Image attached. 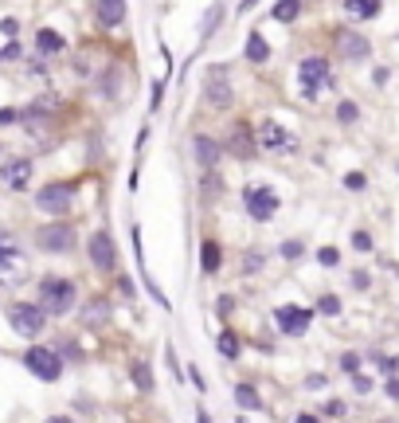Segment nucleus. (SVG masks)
<instances>
[{
  "label": "nucleus",
  "mask_w": 399,
  "mask_h": 423,
  "mask_svg": "<svg viewBox=\"0 0 399 423\" xmlns=\"http://www.w3.org/2000/svg\"><path fill=\"white\" fill-rule=\"evenodd\" d=\"M36 302L43 306L48 317H63L79 306V286L67 275H43L39 278V291H36Z\"/></svg>",
  "instance_id": "nucleus-1"
},
{
  "label": "nucleus",
  "mask_w": 399,
  "mask_h": 423,
  "mask_svg": "<svg viewBox=\"0 0 399 423\" xmlns=\"http://www.w3.org/2000/svg\"><path fill=\"white\" fill-rule=\"evenodd\" d=\"M74 193H79V181H48V184H39L36 208L51 219H63L74 204Z\"/></svg>",
  "instance_id": "nucleus-2"
},
{
  "label": "nucleus",
  "mask_w": 399,
  "mask_h": 423,
  "mask_svg": "<svg viewBox=\"0 0 399 423\" xmlns=\"http://www.w3.org/2000/svg\"><path fill=\"white\" fill-rule=\"evenodd\" d=\"M36 247L43 255H71L74 247H79V231L71 228V224H63V219H51V224H43V228H36Z\"/></svg>",
  "instance_id": "nucleus-3"
},
{
  "label": "nucleus",
  "mask_w": 399,
  "mask_h": 423,
  "mask_svg": "<svg viewBox=\"0 0 399 423\" xmlns=\"http://www.w3.org/2000/svg\"><path fill=\"white\" fill-rule=\"evenodd\" d=\"M24 368L36 380H43V384H55L63 376V357H59V349H51V345H28L24 349Z\"/></svg>",
  "instance_id": "nucleus-4"
},
{
  "label": "nucleus",
  "mask_w": 399,
  "mask_h": 423,
  "mask_svg": "<svg viewBox=\"0 0 399 423\" xmlns=\"http://www.w3.org/2000/svg\"><path fill=\"white\" fill-rule=\"evenodd\" d=\"M298 86H302L305 98H317L321 90L333 86V67H329L325 55H305V59L298 63Z\"/></svg>",
  "instance_id": "nucleus-5"
},
{
  "label": "nucleus",
  "mask_w": 399,
  "mask_h": 423,
  "mask_svg": "<svg viewBox=\"0 0 399 423\" xmlns=\"http://www.w3.org/2000/svg\"><path fill=\"white\" fill-rule=\"evenodd\" d=\"M278 204L282 200L270 184H247V188H243V208H247V216H251L254 224H270L274 212H278Z\"/></svg>",
  "instance_id": "nucleus-6"
},
{
  "label": "nucleus",
  "mask_w": 399,
  "mask_h": 423,
  "mask_svg": "<svg viewBox=\"0 0 399 423\" xmlns=\"http://www.w3.org/2000/svg\"><path fill=\"white\" fill-rule=\"evenodd\" d=\"M4 314H8V326H12L20 337H28V341L39 337L43 326H48V314H43V306L39 302H12Z\"/></svg>",
  "instance_id": "nucleus-7"
},
{
  "label": "nucleus",
  "mask_w": 399,
  "mask_h": 423,
  "mask_svg": "<svg viewBox=\"0 0 399 423\" xmlns=\"http://www.w3.org/2000/svg\"><path fill=\"white\" fill-rule=\"evenodd\" d=\"M86 259H90V266H94L98 275H114V270H118V243H114V235H110L106 228L90 235Z\"/></svg>",
  "instance_id": "nucleus-8"
},
{
  "label": "nucleus",
  "mask_w": 399,
  "mask_h": 423,
  "mask_svg": "<svg viewBox=\"0 0 399 423\" xmlns=\"http://www.w3.org/2000/svg\"><path fill=\"white\" fill-rule=\"evenodd\" d=\"M258 149H266V153H282V157H290V153H298V137H294L282 121L266 118L263 126H258Z\"/></svg>",
  "instance_id": "nucleus-9"
},
{
  "label": "nucleus",
  "mask_w": 399,
  "mask_h": 423,
  "mask_svg": "<svg viewBox=\"0 0 399 423\" xmlns=\"http://www.w3.org/2000/svg\"><path fill=\"white\" fill-rule=\"evenodd\" d=\"M32 177H36L32 157H4V161H0V181H4V188L24 193L28 184H32Z\"/></svg>",
  "instance_id": "nucleus-10"
},
{
  "label": "nucleus",
  "mask_w": 399,
  "mask_h": 423,
  "mask_svg": "<svg viewBox=\"0 0 399 423\" xmlns=\"http://www.w3.org/2000/svg\"><path fill=\"white\" fill-rule=\"evenodd\" d=\"M309 322H314V310H305V306H278L274 310V326L282 329V337H305Z\"/></svg>",
  "instance_id": "nucleus-11"
},
{
  "label": "nucleus",
  "mask_w": 399,
  "mask_h": 423,
  "mask_svg": "<svg viewBox=\"0 0 399 423\" xmlns=\"http://www.w3.org/2000/svg\"><path fill=\"white\" fill-rule=\"evenodd\" d=\"M223 67H212L207 71V83H204V98L212 110H231V102H235V90H231V83L223 79Z\"/></svg>",
  "instance_id": "nucleus-12"
},
{
  "label": "nucleus",
  "mask_w": 399,
  "mask_h": 423,
  "mask_svg": "<svg viewBox=\"0 0 399 423\" xmlns=\"http://www.w3.org/2000/svg\"><path fill=\"white\" fill-rule=\"evenodd\" d=\"M223 141L212 137V133H192V157L200 169H219V161H223Z\"/></svg>",
  "instance_id": "nucleus-13"
},
{
  "label": "nucleus",
  "mask_w": 399,
  "mask_h": 423,
  "mask_svg": "<svg viewBox=\"0 0 399 423\" xmlns=\"http://www.w3.org/2000/svg\"><path fill=\"white\" fill-rule=\"evenodd\" d=\"M254 146H258V137L251 133V121H235V126L227 130V141H223V149H227L231 157H239V161H251Z\"/></svg>",
  "instance_id": "nucleus-14"
},
{
  "label": "nucleus",
  "mask_w": 399,
  "mask_h": 423,
  "mask_svg": "<svg viewBox=\"0 0 399 423\" xmlns=\"http://www.w3.org/2000/svg\"><path fill=\"white\" fill-rule=\"evenodd\" d=\"M337 51L345 55V59H352V63H360V59H368L372 55V43L360 36V32H337Z\"/></svg>",
  "instance_id": "nucleus-15"
},
{
  "label": "nucleus",
  "mask_w": 399,
  "mask_h": 423,
  "mask_svg": "<svg viewBox=\"0 0 399 423\" xmlns=\"http://www.w3.org/2000/svg\"><path fill=\"white\" fill-rule=\"evenodd\" d=\"M94 16L102 28H121L130 16V4L125 0H94Z\"/></svg>",
  "instance_id": "nucleus-16"
},
{
  "label": "nucleus",
  "mask_w": 399,
  "mask_h": 423,
  "mask_svg": "<svg viewBox=\"0 0 399 423\" xmlns=\"http://www.w3.org/2000/svg\"><path fill=\"white\" fill-rule=\"evenodd\" d=\"M200 270H204L207 278H216L219 270H223V243L219 239H200Z\"/></svg>",
  "instance_id": "nucleus-17"
},
{
  "label": "nucleus",
  "mask_w": 399,
  "mask_h": 423,
  "mask_svg": "<svg viewBox=\"0 0 399 423\" xmlns=\"http://www.w3.org/2000/svg\"><path fill=\"white\" fill-rule=\"evenodd\" d=\"M63 51H67V43H63L59 32H55V28H39V32H36V55L55 59V55H63Z\"/></svg>",
  "instance_id": "nucleus-18"
},
{
  "label": "nucleus",
  "mask_w": 399,
  "mask_h": 423,
  "mask_svg": "<svg viewBox=\"0 0 399 423\" xmlns=\"http://www.w3.org/2000/svg\"><path fill=\"white\" fill-rule=\"evenodd\" d=\"M200 200L207 208L216 204V200H223V177L216 169H204V177H200Z\"/></svg>",
  "instance_id": "nucleus-19"
},
{
  "label": "nucleus",
  "mask_w": 399,
  "mask_h": 423,
  "mask_svg": "<svg viewBox=\"0 0 399 423\" xmlns=\"http://www.w3.org/2000/svg\"><path fill=\"white\" fill-rule=\"evenodd\" d=\"M243 55H247V63H254V67H263V63L270 59V43H266L263 32H251V36H247V48H243Z\"/></svg>",
  "instance_id": "nucleus-20"
},
{
  "label": "nucleus",
  "mask_w": 399,
  "mask_h": 423,
  "mask_svg": "<svg viewBox=\"0 0 399 423\" xmlns=\"http://www.w3.org/2000/svg\"><path fill=\"white\" fill-rule=\"evenodd\" d=\"M216 353L223 357V361H239V353H243V341L235 329H219V337H216Z\"/></svg>",
  "instance_id": "nucleus-21"
},
{
  "label": "nucleus",
  "mask_w": 399,
  "mask_h": 423,
  "mask_svg": "<svg viewBox=\"0 0 399 423\" xmlns=\"http://www.w3.org/2000/svg\"><path fill=\"white\" fill-rule=\"evenodd\" d=\"M130 380H133V388H137V392H153V388H157V380H153V364L149 361H133L130 364Z\"/></svg>",
  "instance_id": "nucleus-22"
},
{
  "label": "nucleus",
  "mask_w": 399,
  "mask_h": 423,
  "mask_svg": "<svg viewBox=\"0 0 399 423\" xmlns=\"http://www.w3.org/2000/svg\"><path fill=\"white\" fill-rule=\"evenodd\" d=\"M345 12L352 20H376L380 16V0H345Z\"/></svg>",
  "instance_id": "nucleus-23"
},
{
  "label": "nucleus",
  "mask_w": 399,
  "mask_h": 423,
  "mask_svg": "<svg viewBox=\"0 0 399 423\" xmlns=\"http://www.w3.org/2000/svg\"><path fill=\"white\" fill-rule=\"evenodd\" d=\"M266 270V255L263 251H243V263H239V275L243 278H254Z\"/></svg>",
  "instance_id": "nucleus-24"
},
{
  "label": "nucleus",
  "mask_w": 399,
  "mask_h": 423,
  "mask_svg": "<svg viewBox=\"0 0 399 423\" xmlns=\"http://www.w3.org/2000/svg\"><path fill=\"white\" fill-rule=\"evenodd\" d=\"M110 317V302L106 298H98V302H86V310H83V326H102Z\"/></svg>",
  "instance_id": "nucleus-25"
},
{
  "label": "nucleus",
  "mask_w": 399,
  "mask_h": 423,
  "mask_svg": "<svg viewBox=\"0 0 399 423\" xmlns=\"http://www.w3.org/2000/svg\"><path fill=\"white\" fill-rule=\"evenodd\" d=\"M235 404L243 411H263V400H258V392L251 384H235Z\"/></svg>",
  "instance_id": "nucleus-26"
},
{
  "label": "nucleus",
  "mask_w": 399,
  "mask_h": 423,
  "mask_svg": "<svg viewBox=\"0 0 399 423\" xmlns=\"http://www.w3.org/2000/svg\"><path fill=\"white\" fill-rule=\"evenodd\" d=\"M219 20H223V0H216V4H212V8L204 12V20H200V39H207V36H212Z\"/></svg>",
  "instance_id": "nucleus-27"
},
{
  "label": "nucleus",
  "mask_w": 399,
  "mask_h": 423,
  "mask_svg": "<svg viewBox=\"0 0 399 423\" xmlns=\"http://www.w3.org/2000/svg\"><path fill=\"white\" fill-rule=\"evenodd\" d=\"M298 12H302V0H278V4H274V20H278V24H294Z\"/></svg>",
  "instance_id": "nucleus-28"
},
{
  "label": "nucleus",
  "mask_w": 399,
  "mask_h": 423,
  "mask_svg": "<svg viewBox=\"0 0 399 423\" xmlns=\"http://www.w3.org/2000/svg\"><path fill=\"white\" fill-rule=\"evenodd\" d=\"M337 121H340V126H356V121H360V106H356L352 98L337 102Z\"/></svg>",
  "instance_id": "nucleus-29"
},
{
  "label": "nucleus",
  "mask_w": 399,
  "mask_h": 423,
  "mask_svg": "<svg viewBox=\"0 0 399 423\" xmlns=\"http://www.w3.org/2000/svg\"><path fill=\"white\" fill-rule=\"evenodd\" d=\"M317 314L337 317L340 314V298H337V294H321V298H317Z\"/></svg>",
  "instance_id": "nucleus-30"
},
{
  "label": "nucleus",
  "mask_w": 399,
  "mask_h": 423,
  "mask_svg": "<svg viewBox=\"0 0 399 423\" xmlns=\"http://www.w3.org/2000/svg\"><path fill=\"white\" fill-rule=\"evenodd\" d=\"M278 251H282V259H302V255H305V243L302 239H286Z\"/></svg>",
  "instance_id": "nucleus-31"
},
{
  "label": "nucleus",
  "mask_w": 399,
  "mask_h": 423,
  "mask_svg": "<svg viewBox=\"0 0 399 423\" xmlns=\"http://www.w3.org/2000/svg\"><path fill=\"white\" fill-rule=\"evenodd\" d=\"M345 188H349V193H364V188H368V177H364V173H345Z\"/></svg>",
  "instance_id": "nucleus-32"
},
{
  "label": "nucleus",
  "mask_w": 399,
  "mask_h": 423,
  "mask_svg": "<svg viewBox=\"0 0 399 423\" xmlns=\"http://www.w3.org/2000/svg\"><path fill=\"white\" fill-rule=\"evenodd\" d=\"M317 263H321V266H337L340 263V251H337V247H321V251H317Z\"/></svg>",
  "instance_id": "nucleus-33"
},
{
  "label": "nucleus",
  "mask_w": 399,
  "mask_h": 423,
  "mask_svg": "<svg viewBox=\"0 0 399 423\" xmlns=\"http://www.w3.org/2000/svg\"><path fill=\"white\" fill-rule=\"evenodd\" d=\"M352 247H356V251H372L376 243H372V235H368V231H352Z\"/></svg>",
  "instance_id": "nucleus-34"
},
{
  "label": "nucleus",
  "mask_w": 399,
  "mask_h": 423,
  "mask_svg": "<svg viewBox=\"0 0 399 423\" xmlns=\"http://www.w3.org/2000/svg\"><path fill=\"white\" fill-rule=\"evenodd\" d=\"M231 310H235V298H231V294H219L216 298V317H227Z\"/></svg>",
  "instance_id": "nucleus-35"
},
{
  "label": "nucleus",
  "mask_w": 399,
  "mask_h": 423,
  "mask_svg": "<svg viewBox=\"0 0 399 423\" xmlns=\"http://www.w3.org/2000/svg\"><path fill=\"white\" fill-rule=\"evenodd\" d=\"M340 368H345L349 376H356L360 373V357H356V353H345V357H340Z\"/></svg>",
  "instance_id": "nucleus-36"
},
{
  "label": "nucleus",
  "mask_w": 399,
  "mask_h": 423,
  "mask_svg": "<svg viewBox=\"0 0 399 423\" xmlns=\"http://www.w3.org/2000/svg\"><path fill=\"white\" fill-rule=\"evenodd\" d=\"M20 59V43H8V48H0V63H16Z\"/></svg>",
  "instance_id": "nucleus-37"
},
{
  "label": "nucleus",
  "mask_w": 399,
  "mask_h": 423,
  "mask_svg": "<svg viewBox=\"0 0 399 423\" xmlns=\"http://www.w3.org/2000/svg\"><path fill=\"white\" fill-rule=\"evenodd\" d=\"M16 121H20V110H12V106L0 110V126H16Z\"/></svg>",
  "instance_id": "nucleus-38"
},
{
  "label": "nucleus",
  "mask_w": 399,
  "mask_h": 423,
  "mask_svg": "<svg viewBox=\"0 0 399 423\" xmlns=\"http://www.w3.org/2000/svg\"><path fill=\"white\" fill-rule=\"evenodd\" d=\"M161 102H165V83H157L153 86V95H149V106L153 110H161Z\"/></svg>",
  "instance_id": "nucleus-39"
},
{
  "label": "nucleus",
  "mask_w": 399,
  "mask_h": 423,
  "mask_svg": "<svg viewBox=\"0 0 399 423\" xmlns=\"http://www.w3.org/2000/svg\"><path fill=\"white\" fill-rule=\"evenodd\" d=\"M165 361H169L172 376H176V380H184V373H181V364H176V353H172V345H169V349H165Z\"/></svg>",
  "instance_id": "nucleus-40"
},
{
  "label": "nucleus",
  "mask_w": 399,
  "mask_h": 423,
  "mask_svg": "<svg viewBox=\"0 0 399 423\" xmlns=\"http://www.w3.org/2000/svg\"><path fill=\"white\" fill-rule=\"evenodd\" d=\"M368 282H372L368 270H352V286H356V291H368Z\"/></svg>",
  "instance_id": "nucleus-41"
},
{
  "label": "nucleus",
  "mask_w": 399,
  "mask_h": 423,
  "mask_svg": "<svg viewBox=\"0 0 399 423\" xmlns=\"http://www.w3.org/2000/svg\"><path fill=\"white\" fill-rule=\"evenodd\" d=\"M0 32H4V36H16V32H20V20H12V16L0 20Z\"/></svg>",
  "instance_id": "nucleus-42"
},
{
  "label": "nucleus",
  "mask_w": 399,
  "mask_h": 423,
  "mask_svg": "<svg viewBox=\"0 0 399 423\" xmlns=\"http://www.w3.org/2000/svg\"><path fill=\"white\" fill-rule=\"evenodd\" d=\"M325 411L333 415V420H337V415H345V404H340V400H329V404H325Z\"/></svg>",
  "instance_id": "nucleus-43"
},
{
  "label": "nucleus",
  "mask_w": 399,
  "mask_h": 423,
  "mask_svg": "<svg viewBox=\"0 0 399 423\" xmlns=\"http://www.w3.org/2000/svg\"><path fill=\"white\" fill-rule=\"evenodd\" d=\"M380 368H384V373L391 376V373L399 368V361H396V357H380Z\"/></svg>",
  "instance_id": "nucleus-44"
},
{
  "label": "nucleus",
  "mask_w": 399,
  "mask_h": 423,
  "mask_svg": "<svg viewBox=\"0 0 399 423\" xmlns=\"http://www.w3.org/2000/svg\"><path fill=\"white\" fill-rule=\"evenodd\" d=\"M387 396L399 400V380H396V376H387Z\"/></svg>",
  "instance_id": "nucleus-45"
},
{
  "label": "nucleus",
  "mask_w": 399,
  "mask_h": 423,
  "mask_svg": "<svg viewBox=\"0 0 399 423\" xmlns=\"http://www.w3.org/2000/svg\"><path fill=\"white\" fill-rule=\"evenodd\" d=\"M188 376H192L196 388H204V376H200V368H196V364H188Z\"/></svg>",
  "instance_id": "nucleus-46"
},
{
  "label": "nucleus",
  "mask_w": 399,
  "mask_h": 423,
  "mask_svg": "<svg viewBox=\"0 0 399 423\" xmlns=\"http://www.w3.org/2000/svg\"><path fill=\"white\" fill-rule=\"evenodd\" d=\"M352 384H356V392H368V388H372V380H368V376H356Z\"/></svg>",
  "instance_id": "nucleus-47"
},
{
  "label": "nucleus",
  "mask_w": 399,
  "mask_h": 423,
  "mask_svg": "<svg viewBox=\"0 0 399 423\" xmlns=\"http://www.w3.org/2000/svg\"><path fill=\"white\" fill-rule=\"evenodd\" d=\"M196 423H212V415H207V408H196Z\"/></svg>",
  "instance_id": "nucleus-48"
},
{
  "label": "nucleus",
  "mask_w": 399,
  "mask_h": 423,
  "mask_svg": "<svg viewBox=\"0 0 399 423\" xmlns=\"http://www.w3.org/2000/svg\"><path fill=\"white\" fill-rule=\"evenodd\" d=\"M254 4H258V0H239V12H251Z\"/></svg>",
  "instance_id": "nucleus-49"
},
{
  "label": "nucleus",
  "mask_w": 399,
  "mask_h": 423,
  "mask_svg": "<svg viewBox=\"0 0 399 423\" xmlns=\"http://www.w3.org/2000/svg\"><path fill=\"white\" fill-rule=\"evenodd\" d=\"M43 423H74L71 415H51V420H43Z\"/></svg>",
  "instance_id": "nucleus-50"
},
{
  "label": "nucleus",
  "mask_w": 399,
  "mask_h": 423,
  "mask_svg": "<svg viewBox=\"0 0 399 423\" xmlns=\"http://www.w3.org/2000/svg\"><path fill=\"white\" fill-rule=\"evenodd\" d=\"M294 423H317V415H309V411H305V415H298Z\"/></svg>",
  "instance_id": "nucleus-51"
},
{
  "label": "nucleus",
  "mask_w": 399,
  "mask_h": 423,
  "mask_svg": "<svg viewBox=\"0 0 399 423\" xmlns=\"http://www.w3.org/2000/svg\"><path fill=\"white\" fill-rule=\"evenodd\" d=\"M0 149H4V146H0Z\"/></svg>",
  "instance_id": "nucleus-52"
}]
</instances>
